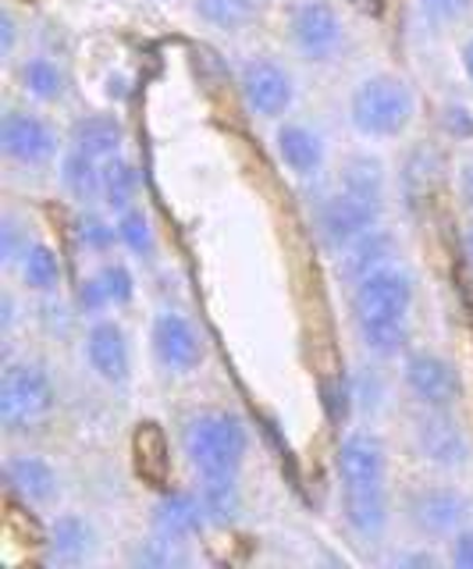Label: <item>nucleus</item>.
<instances>
[{
    "label": "nucleus",
    "instance_id": "0eeeda50",
    "mask_svg": "<svg viewBox=\"0 0 473 569\" xmlns=\"http://www.w3.org/2000/svg\"><path fill=\"white\" fill-rule=\"evenodd\" d=\"M239 89H242V100L250 107V114L268 118V121L285 118L295 100L292 71L285 64H278L274 58H250L242 64Z\"/></svg>",
    "mask_w": 473,
    "mask_h": 569
},
{
    "label": "nucleus",
    "instance_id": "37998d69",
    "mask_svg": "<svg viewBox=\"0 0 473 569\" xmlns=\"http://www.w3.org/2000/svg\"><path fill=\"white\" fill-rule=\"evenodd\" d=\"M399 566H434V556L427 551H406V556H395Z\"/></svg>",
    "mask_w": 473,
    "mask_h": 569
},
{
    "label": "nucleus",
    "instance_id": "9b49d317",
    "mask_svg": "<svg viewBox=\"0 0 473 569\" xmlns=\"http://www.w3.org/2000/svg\"><path fill=\"white\" fill-rule=\"evenodd\" d=\"M150 346H153L157 363L168 373H192L203 363V352H207L197 325L179 310H164L153 317Z\"/></svg>",
    "mask_w": 473,
    "mask_h": 569
},
{
    "label": "nucleus",
    "instance_id": "79ce46f5",
    "mask_svg": "<svg viewBox=\"0 0 473 569\" xmlns=\"http://www.w3.org/2000/svg\"><path fill=\"white\" fill-rule=\"evenodd\" d=\"M455 182H460V200L466 210H473V153L460 164V174H455Z\"/></svg>",
    "mask_w": 473,
    "mask_h": 569
},
{
    "label": "nucleus",
    "instance_id": "473e14b6",
    "mask_svg": "<svg viewBox=\"0 0 473 569\" xmlns=\"http://www.w3.org/2000/svg\"><path fill=\"white\" fill-rule=\"evenodd\" d=\"M135 452H139V473L150 477L153 485H161L168 477V449L157 423H143V431L135 435Z\"/></svg>",
    "mask_w": 473,
    "mask_h": 569
},
{
    "label": "nucleus",
    "instance_id": "58836bf2",
    "mask_svg": "<svg viewBox=\"0 0 473 569\" xmlns=\"http://www.w3.org/2000/svg\"><path fill=\"white\" fill-rule=\"evenodd\" d=\"M449 562L455 569H473V527H463L449 538Z\"/></svg>",
    "mask_w": 473,
    "mask_h": 569
},
{
    "label": "nucleus",
    "instance_id": "7c9ffc66",
    "mask_svg": "<svg viewBox=\"0 0 473 569\" xmlns=\"http://www.w3.org/2000/svg\"><path fill=\"white\" fill-rule=\"evenodd\" d=\"M197 14L207 26L235 32L246 29L256 18V0H197Z\"/></svg>",
    "mask_w": 473,
    "mask_h": 569
},
{
    "label": "nucleus",
    "instance_id": "bb28decb",
    "mask_svg": "<svg viewBox=\"0 0 473 569\" xmlns=\"http://www.w3.org/2000/svg\"><path fill=\"white\" fill-rule=\"evenodd\" d=\"M100 200H103V207L114 210V213L135 207V200H139V171H135L132 160H125V157H111V160H103V186H100Z\"/></svg>",
    "mask_w": 473,
    "mask_h": 569
},
{
    "label": "nucleus",
    "instance_id": "f03ea898",
    "mask_svg": "<svg viewBox=\"0 0 473 569\" xmlns=\"http://www.w3.org/2000/svg\"><path fill=\"white\" fill-rule=\"evenodd\" d=\"M416 114V97L406 79L381 76L363 79L349 97V121L363 139H395L410 129Z\"/></svg>",
    "mask_w": 473,
    "mask_h": 569
},
{
    "label": "nucleus",
    "instance_id": "ea45409f",
    "mask_svg": "<svg viewBox=\"0 0 473 569\" xmlns=\"http://www.w3.org/2000/svg\"><path fill=\"white\" fill-rule=\"evenodd\" d=\"M14 43H19V22H14V11L4 8V11H0V53L11 58Z\"/></svg>",
    "mask_w": 473,
    "mask_h": 569
},
{
    "label": "nucleus",
    "instance_id": "4be33fe9",
    "mask_svg": "<svg viewBox=\"0 0 473 569\" xmlns=\"http://www.w3.org/2000/svg\"><path fill=\"white\" fill-rule=\"evenodd\" d=\"M339 189L356 196L363 203H374L384 210V196H389V171H384L381 157L374 153H353L345 157L342 174H339Z\"/></svg>",
    "mask_w": 473,
    "mask_h": 569
},
{
    "label": "nucleus",
    "instance_id": "5701e85b",
    "mask_svg": "<svg viewBox=\"0 0 473 569\" xmlns=\"http://www.w3.org/2000/svg\"><path fill=\"white\" fill-rule=\"evenodd\" d=\"M19 86H22V93L32 100L58 103L68 93V76L54 58H47V53H32V58H26L19 64Z\"/></svg>",
    "mask_w": 473,
    "mask_h": 569
},
{
    "label": "nucleus",
    "instance_id": "20e7f679",
    "mask_svg": "<svg viewBox=\"0 0 473 569\" xmlns=\"http://www.w3.org/2000/svg\"><path fill=\"white\" fill-rule=\"evenodd\" d=\"M289 40L303 61L328 64L345 47V22L331 0H300L289 11Z\"/></svg>",
    "mask_w": 473,
    "mask_h": 569
},
{
    "label": "nucleus",
    "instance_id": "f704fd0d",
    "mask_svg": "<svg viewBox=\"0 0 473 569\" xmlns=\"http://www.w3.org/2000/svg\"><path fill=\"white\" fill-rule=\"evenodd\" d=\"M97 278H100V284H103V292H108V299H111V307H125V302H132V296H135V278H132V271L125 263H103L100 271H97Z\"/></svg>",
    "mask_w": 473,
    "mask_h": 569
},
{
    "label": "nucleus",
    "instance_id": "2eb2a0df",
    "mask_svg": "<svg viewBox=\"0 0 473 569\" xmlns=\"http://www.w3.org/2000/svg\"><path fill=\"white\" fill-rule=\"evenodd\" d=\"M4 477L14 498H22L26 506H50L61 491V477L43 456L14 452L4 462Z\"/></svg>",
    "mask_w": 473,
    "mask_h": 569
},
{
    "label": "nucleus",
    "instance_id": "aec40b11",
    "mask_svg": "<svg viewBox=\"0 0 473 569\" xmlns=\"http://www.w3.org/2000/svg\"><path fill=\"white\" fill-rule=\"evenodd\" d=\"M68 142L97 160H111V157H121V147H125V124L114 114H100V111L82 114L72 121V129H68Z\"/></svg>",
    "mask_w": 473,
    "mask_h": 569
},
{
    "label": "nucleus",
    "instance_id": "6e6552de",
    "mask_svg": "<svg viewBox=\"0 0 473 569\" xmlns=\"http://www.w3.org/2000/svg\"><path fill=\"white\" fill-rule=\"evenodd\" d=\"M413 449L420 459L431 462L437 470H463L473 452L463 423L455 420L449 409H427V413L413 423Z\"/></svg>",
    "mask_w": 473,
    "mask_h": 569
},
{
    "label": "nucleus",
    "instance_id": "b1692460",
    "mask_svg": "<svg viewBox=\"0 0 473 569\" xmlns=\"http://www.w3.org/2000/svg\"><path fill=\"white\" fill-rule=\"evenodd\" d=\"M61 186L76 203H85V207L97 203L100 186H103V160L72 147L61 157Z\"/></svg>",
    "mask_w": 473,
    "mask_h": 569
},
{
    "label": "nucleus",
    "instance_id": "cd10ccee",
    "mask_svg": "<svg viewBox=\"0 0 473 569\" xmlns=\"http://www.w3.org/2000/svg\"><path fill=\"white\" fill-rule=\"evenodd\" d=\"M353 325L363 349L381 360H392L410 342V320H353Z\"/></svg>",
    "mask_w": 473,
    "mask_h": 569
},
{
    "label": "nucleus",
    "instance_id": "c03bdc74",
    "mask_svg": "<svg viewBox=\"0 0 473 569\" xmlns=\"http://www.w3.org/2000/svg\"><path fill=\"white\" fill-rule=\"evenodd\" d=\"M460 58H463V71H466V79H470V86H473V36H470V40L463 43Z\"/></svg>",
    "mask_w": 473,
    "mask_h": 569
},
{
    "label": "nucleus",
    "instance_id": "a19ab883",
    "mask_svg": "<svg viewBox=\"0 0 473 569\" xmlns=\"http://www.w3.org/2000/svg\"><path fill=\"white\" fill-rule=\"evenodd\" d=\"M420 4H424L434 18H460L470 11L473 0H420Z\"/></svg>",
    "mask_w": 473,
    "mask_h": 569
},
{
    "label": "nucleus",
    "instance_id": "a211bd4d",
    "mask_svg": "<svg viewBox=\"0 0 473 569\" xmlns=\"http://www.w3.org/2000/svg\"><path fill=\"white\" fill-rule=\"evenodd\" d=\"M342 516L345 527L356 533V538L374 541L384 533L392 520L389 509V488L371 485V488H342Z\"/></svg>",
    "mask_w": 473,
    "mask_h": 569
},
{
    "label": "nucleus",
    "instance_id": "7ed1b4c3",
    "mask_svg": "<svg viewBox=\"0 0 473 569\" xmlns=\"http://www.w3.org/2000/svg\"><path fill=\"white\" fill-rule=\"evenodd\" d=\"M58 406V391L40 363H11L0 378V423L8 435L40 431Z\"/></svg>",
    "mask_w": 473,
    "mask_h": 569
},
{
    "label": "nucleus",
    "instance_id": "ddd939ff",
    "mask_svg": "<svg viewBox=\"0 0 473 569\" xmlns=\"http://www.w3.org/2000/svg\"><path fill=\"white\" fill-rule=\"evenodd\" d=\"M335 470L342 488H371L389 480V452L378 435L371 431H356L339 445L335 456Z\"/></svg>",
    "mask_w": 473,
    "mask_h": 569
},
{
    "label": "nucleus",
    "instance_id": "f3484780",
    "mask_svg": "<svg viewBox=\"0 0 473 569\" xmlns=\"http://www.w3.org/2000/svg\"><path fill=\"white\" fill-rule=\"evenodd\" d=\"M399 239L392 236L389 228H371V231H363V236L356 242H349L342 249V260H339V274L349 281V284H356L360 278L366 274H374L381 271V267H389V263H399Z\"/></svg>",
    "mask_w": 473,
    "mask_h": 569
},
{
    "label": "nucleus",
    "instance_id": "4c0bfd02",
    "mask_svg": "<svg viewBox=\"0 0 473 569\" xmlns=\"http://www.w3.org/2000/svg\"><path fill=\"white\" fill-rule=\"evenodd\" d=\"M442 124H445V132L455 136V139H473V114L466 111L463 103H445Z\"/></svg>",
    "mask_w": 473,
    "mask_h": 569
},
{
    "label": "nucleus",
    "instance_id": "423d86ee",
    "mask_svg": "<svg viewBox=\"0 0 473 569\" xmlns=\"http://www.w3.org/2000/svg\"><path fill=\"white\" fill-rule=\"evenodd\" d=\"M0 150L19 168H43L58 157L61 139L54 132V124L40 118L37 111L11 107L4 121H0Z\"/></svg>",
    "mask_w": 473,
    "mask_h": 569
},
{
    "label": "nucleus",
    "instance_id": "e433bc0d",
    "mask_svg": "<svg viewBox=\"0 0 473 569\" xmlns=\"http://www.w3.org/2000/svg\"><path fill=\"white\" fill-rule=\"evenodd\" d=\"M76 302H79V313H85V317H97V313H103V310L111 307V299H108V292H103V284H100L97 274H93V278H85V281L79 284Z\"/></svg>",
    "mask_w": 473,
    "mask_h": 569
},
{
    "label": "nucleus",
    "instance_id": "39448f33",
    "mask_svg": "<svg viewBox=\"0 0 473 569\" xmlns=\"http://www.w3.org/2000/svg\"><path fill=\"white\" fill-rule=\"evenodd\" d=\"M413 299V274L402 263H389L353 284V320H410Z\"/></svg>",
    "mask_w": 473,
    "mask_h": 569
},
{
    "label": "nucleus",
    "instance_id": "dca6fc26",
    "mask_svg": "<svg viewBox=\"0 0 473 569\" xmlns=\"http://www.w3.org/2000/svg\"><path fill=\"white\" fill-rule=\"evenodd\" d=\"M274 150L282 157V164L295 174V178H318L324 171L328 160V147L318 129H310L303 121H285L278 124L274 132Z\"/></svg>",
    "mask_w": 473,
    "mask_h": 569
},
{
    "label": "nucleus",
    "instance_id": "412c9836",
    "mask_svg": "<svg viewBox=\"0 0 473 569\" xmlns=\"http://www.w3.org/2000/svg\"><path fill=\"white\" fill-rule=\"evenodd\" d=\"M93 548H97V533H93L90 520H82V516L68 512V516H58V520L50 523V533H47L50 562L79 566L93 556Z\"/></svg>",
    "mask_w": 473,
    "mask_h": 569
},
{
    "label": "nucleus",
    "instance_id": "a18cd8bd",
    "mask_svg": "<svg viewBox=\"0 0 473 569\" xmlns=\"http://www.w3.org/2000/svg\"><path fill=\"white\" fill-rule=\"evenodd\" d=\"M463 253H466V263L473 267V221L463 228Z\"/></svg>",
    "mask_w": 473,
    "mask_h": 569
},
{
    "label": "nucleus",
    "instance_id": "49530a36",
    "mask_svg": "<svg viewBox=\"0 0 473 569\" xmlns=\"http://www.w3.org/2000/svg\"><path fill=\"white\" fill-rule=\"evenodd\" d=\"M14 328V299H11V292H4V331H11Z\"/></svg>",
    "mask_w": 473,
    "mask_h": 569
},
{
    "label": "nucleus",
    "instance_id": "c756f323",
    "mask_svg": "<svg viewBox=\"0 0 473 569\" xmlns=\"http://www.w3.org/2000/svg\"><path fill=\"white\" fill-rule=\"evenodd\" d=\"M114 224H118V239H121V246L129 249V253H135L139 260H150L157 253V236H153L150 213L143 207L121 210L114 218Z\"/></svg>",
    "mask_w": 473,
    "mask_h": 569
},
{
    "label": "nucleus",
    "instance_id": "f257e3e1",
    "mask_svg": "<svg viewBox=\"0 0 473 569\" xmlns=\"http://www.w3.org/2000/svg\"><path fill=\"white\" fill-rule=\"evenodd\" d=\"M246 449V423L228 409H200L182 423V452L200 477H239Z\"/></svg>",
    "mask_w": 473,
    "mask_h": 569
},
{
    "label": "nucleus",
    "instance_id": "1a4fd4ad",
    "mask_svg": "<svg viewBox=\"0 0 473 569\" xmlns=\"http://www.w3.org/2000/svg\"><path fill=\"white\" fill-rule=\"evenodd\" d=\"M402 385H406V391L424 409H452L455 399L463 396L460 370L445 356L427 349H416L406 356V363H402Z\"/></svg>",
    "mask_w": 473,
    "mask_h": 569
},
{
    "label": "nucleus",
    "instance_id": "c85d7f7f",
    "mask_svg": "<svg viewBox=\"0 0 473 569\" xmlns=\"http://www.w3.org/2000/svg\"><path fill=\"white\" fill-rule=\"evenodd\" d=\"M22 281L29 292H40V296H50L58 292V284L64 278V267H61V257L50 249L47 242H32L29 253L22 257Z\"/></svg>",
    "mask_w": 473,
    "mask_h": 569
},
{
    "label": "nucleus",
    "instance_id": "a878e982",
    "mask_svg": "<svg viewBox=\"0 0 473 569\" xmlns=\"http://www.w3.org/2000/svg\"><path fill=\"white\" fill-rule=\"evenodd\" d=\"M200 502L207 512V523L228 527L239 520L242 512V495H239V477H200Z\"/></svg>",
    "mask_w": 473,
    "mask_h": 569
},
{
    "label": "nucleus",
    "instance_id": "c9c22d12",
    "mask_svg": "<svg viewBox=\"0 0 473 569\" xmlns=\"http://www.w3.org/2000/svg\"><path fill=\"white\" fill-rule=\"evenodd\" d=\"M29 246H32V239H29L26 224L14 218V213H4V221H0V257H4V263H22Z\"/></svg>",
    "mask_w": 473,
    "mask_h": 569
},
{
    "label": "nucleus",
    "instance_id": "2f4dec72",
    "mask_svg": "<svg viewBox=\"0 0 473 569\" xmlns=\"http://www.w3.org/2000/svg\"><path fill=\"white\" fill-rule=\"evenodd\" d=\"M132 566H143V569H171V566H185V541H171L164 533H153V538L139 541L132 548Z\"/></svg>",
    "mask_w": 473,
    "mask_h": 569
},
{
    "label": "nucleus",
    "instance_id": "6ab92c4d",
    "mask_svg": "<svg viewBox=\"0 0 473 569\" xmlns=\"http://www.w3.org/2000/svg\"><path fill=\"white\" fill-rule=\"evenodd\" d=\"M207 523V512L200 495L189 491H168L153 506V533H164L171 541H192Z\"/></svg>",
    "mask_w": 473,
    "mask_h": 569
},
{
    "label": "nucleus",
    "instance_id": "72a5a7b5",
    "mask_svg": "<svg viewBox=\"0 0 473 569\" xmlns=\"http://www.w3.org/2000/svg\"><path fill=\"white\" fill-rule=\"evenodd\" d=\"M79 242L90 249V253H111L118 239V224L103 221L100 213H82L79 218Z\"/></svg>",
    "mask_w": 473,
    "mask_h": 569
},
{
    "label": "nucleus",
    "instance_id": "f8f14e48",
    "mask_svg": "<svg viewBox=\"0 0 473 569\" xmlns=\"http://www.w3.org/2000/svg\"><path fill=\"white\" fill-rule=\"evenodd\" d=\"M378 224H381V207L363 203L342 189L318 207V236L331 253H342L349 242H356L363 231H371Z\"/></svg>",
    "mask_w": 473,
    "mask_h": 569
},
{
    "label": "nucleus",
    "instance_id": "9d476101",
    "mask_svg": "<svg viewBox=\"0 0 473 569\" xmlns=\"http://www.w3.org/2000/svg\"><path fill=\"white\" fill-rule=\"evenodd\" d=\"M406 516L416 533L424 538H452L470 527L473 502L460 488H420L410 495Z\"/></svg>",
    "mask_w": 473,
    "mask_h": 569
},
{
    "label": "nucleus",
    "instance_id": "393cba45",
    "mask_svg": "<svg viewBox=\"0 0 473 569\" xmlns=\"http://www.w3.org/2000/svg\"><path fill=\"white\" fill-rule=\"evenodd\" d=\"M437 174H442V160L431 147H416L410 150V157L402 160V171H399V189H402V200L410 207L427 203V196L434 192Z\"/></svg>",
    "mask_w": 473,
    "mask_h": 569
},
{
    "label": "nucleus",
    "instance_id": "4468645a",
    "mask_svg": "<svg viewBox=\"0 0 473 569\" xmlns=\"http://www.w3.org/2000/svg\"><path fill=\"white\" fill-rule=\"evenodd\" d=\"M85 360L108 385H125L132 378V346L118 320H97L85 335Z\"/></svg>",
    "mask_w": 473,
    "mask_h": 569
}]
</instances>
